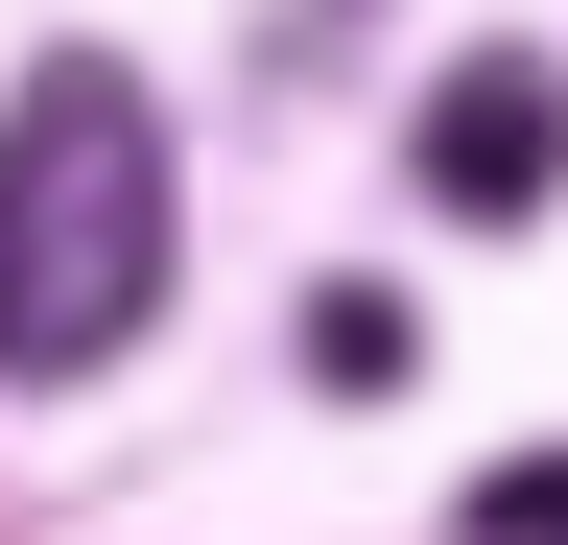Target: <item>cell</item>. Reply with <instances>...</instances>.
I'll list each match as a JSON object with an SVG mask.
<instances>
[{
    "instance_id": "cell-4",
    "label": "cell",
    "mask_w": 568,
    "mask_h": 545,
    "mask_svg": "<svg viewBox=\"0 0 568 545\" xmlns=\"http://www.w3.org/2000/svg\"><path fill=\"white\" fill-rule=\"evenodd\" d=\"M474 545H568V451H521V474H474Z\"/></svg>"
},
{
    "instance_id": "cell-1",
    "label": "cell",
    "mask_w": 568,
    "mask_h": 545,
    "mask_svg": "<svg viewBox=\"0 0 568 545\" xmlns=\"http://www.w3.org/2000/svg\"><path fill=\"white\" fill-rule=\"evenodd\" d=\"M166 119H142V72H95V48H48L24 95H0V380H119L142 309H166Z\"/></svg>"
},
{
    "instance_id": "cell-2",
    "label": "cell",
    "mask_w": 568,
    "mask_h": 545,
    "mask_svg": "<svg viewBox=\"0 0 568 545\" xmlns=\"http://www.w3.org/2000/svg\"><path fill=\"white\" fill-rule=\"evenodd\" d=\"M426 214H497V238H521L545 214V190H568V72H545V48H474V72H426Z\"/></svg>"
},
{
    "instance_id": "cell-3",
    "label": "cell",
    "mask_w": 568,
    "mask_h": 545,
    "mask_svg": "<svg viewBox=\"0 0 568 545\" xmlns=\"http://www.w3.org/2000/svg\"><path fill=\"white\" fill-rule=\"evenodd\" d=\"M308 380H332V403H379V380H403V309H379V285H332V309H308Z\"/></svg>"
}]
</instances>
